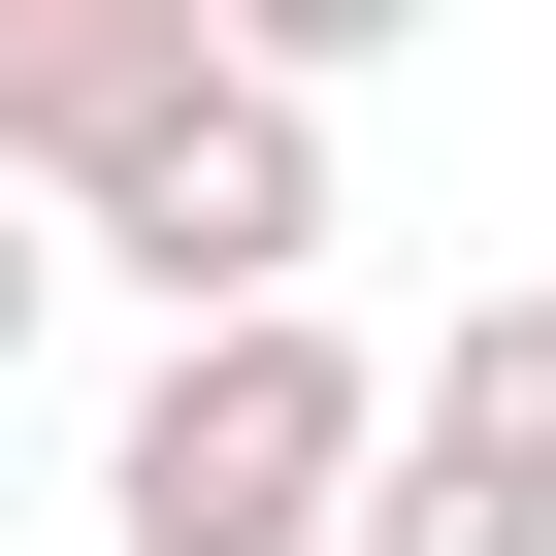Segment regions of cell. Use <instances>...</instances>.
<instances>
[{
    "mask_svg": "<svg viewBox=\"0 0 556 556\" xmlns=\"http://www.w3.org/2000/svg\"><path fill=\"white\" fill-rule=\"evenodd\" d=\"M34 328H66V229H34V197H0V393H34Z\"/></svg>",
    "mask_w": 556,
    "mask_h": 556,
    "instance_id": "8992f818",
    "label": "cell"
},
{
    "mask_svg": "<svg viewBox=\"0 0 556 556\" xmlns=\"http://www.w3.org/2000/svg\"><path fill=\"white\" fill-rule=\"evenodd\" d=\"M393 458V361L295 295V328H164L131 426H99V556H328Z\"/></svg>",
    "mask_w": 556,
    "mask_h": 556,
    "instance_id": "6da1fadb",
    "label": "cell"
},
{
    "mask_svg": "<svg viewBox=\"0 0 556 556\" xmlns=\"http://www.w3.org/2000/svg\"><path fill=\"white\" fill-rule=\"evenodd\" d=\"M66 262H131L164 328H295L328 295V99H262V66H197L99 197H66Z\"/></svg>",
    "mask_w": 556,
    "mask_h": 556,
    "instance_id": "7a4b0ae2",
    "label": "cell"
},
{
    "mask_svg": "<svg viewBox=\"0 0 556 556\" xmlns=\"http://www.w3.org/2000/svg\"><path fill=\"white\" fill-rule=\"evenodd\" d=\"M328 556H556V262H523V295H458V328L393 361V458H361Z\"/></svg>",
    "mask_w": 556,
    "mask_h": 556,
    "instance_id": "3957f363",
    "label": "cell"
},
{
    "mask_svg": "<svg viewBox=\"0 0 556 556\" xmlns=\"http://www.w3.org/2000/svg\"><path fill=\"white\" fill-rule=\"evenodd\" d=\"M393 34H426V0H197V66H262V99H361Z\"/></svg>",
    "mask_w": 556,
    "mask_h": 556,
    "instance_id": "5b68a950",
    "label": "cell"
},
{
    "mask_svg": "<svg viewBox=\"0 0 556 556\" xmlns=\"http://www.w3.org/2000/svg\"><path fill=\"white\" fill-rule=\"evenodd\" d=\"M164 99H197V0H0V197H34V229H66Z\"/></svg>",
    "mask_w": 556,
    "mask_h": 556,
    "instance_id": "277c9868",
    "label": "cell"
}]
</instances>
